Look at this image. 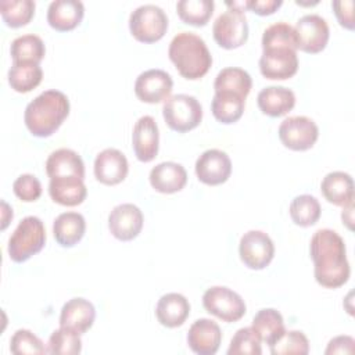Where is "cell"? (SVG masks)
I'll list each match as a JSON object with an SVG mask.
<instances>
[{"instance_id":"1","label":"cell","mask_w":355,"mask_h":355,"mask_svg":"<svg viewBox=\"0 0 355 355\" xmlns=\"http://www.w3.org/2000/svg\"><path fill=\"white\" fill-rule=\"evenodd\" d=\"M316 282L326 288L344 286L351 273L347 259V248L343 237L331 229H319L309 243Z\"/></svg>"},{"instance_id":"2","label":"cell","mask_w":355,"mask_h":355,"mask_svg":"<svg viewBox=\"0 0 355 355\" xmlns=\"http://www.w3.org/2000/svg\"><path fill=\"white\" fill-rule=\"evenodd\" d=\"M69 114V100L60 90H46L25 108L24 121L36 137L51 136Z\"/></svg>"},{"instance_id":"3","label":"cell","mask_w":355,"mask_h":355,"mask_svg":"<svg viewBox=\"0 0 355 355\" xmlns=\"http://www.w3.org/2000/svg\"><path fill=\"white\" fill-rule=\"evenodd\" d=\"M168 55L179 73L190 80L202 78L212 65V55L205 42L193 32L175 35L169 43Z\"/></svg>"},{"instance_id":"4","label":"cell","mask_w":355,"mask_h":355,"mask_svg":"<svg viewBox=\"0 0 355 355\" xmlns=\"http://www.w3.org/2000/svg\"><path fill=\"white\" fill-rule=\"evenodd\" d=\"M46 244V230L43 222L37 216H25L8 240V255L17 262H25L37 254Z\"/></svg>"},{"instance_id":"5","label":"cell","mask_w":355,"mask_h":355,"mask_svg":"<svg viewBox=\"0 0 355 355\" xmlns=\"http://www.w3.org/2000/svg\"><path fill=\"white\" fill-rule=\"evenodd\" d=\"M162 115L172 130L184 133L200 125L202 119V107L194 96L180 93L165 100Z\"/></svg>"},{"instance_id":"6","label":"cell","mask_w":355,"mask_h":355,"mask_svg":"<svg viewBox=\"0 0 355 355\" xmlns=\"http://www.w3.org/2000/svg\"><path fill=\"white\" fill-rule=\"evenodd\" d=\"M129 29L136 40L141 43H154L162 39L166 33L168 17L158 6L143 4L130 12Z\"/></svg>"},{"instance_id":"7","label":"cell","mask_w":355,"mask_h":355,"mask_svg":"<svg viewBox=\"0 0 355 355\" xmlns=\"http://www.w3.org/2000/svg\"><path fill=\"white\" fill-rule=\"evenodd\" d=\"M205 311L223 322H237L245 313V302L240 294L225 286H212L202 295Z\"/></svg>"},{"instance_id":"8","label":"cell","mask_w":355,"mask_h":355,"mask_svg":"<svg viewBox=\"0 0 355 355\" xmlns=\"http://www.w3.org/2000/svg\"><path fill=\"white\" fill-rule=\"evenodd\" d=\"M259 71L266 79L284 80L294 76L298 71L297 49L290 46L262 47Z\"/></svg>"},{"instance_id":"9","label":"cell","mask_w":355,"mask_h":355,"mask_svg":"<svg viewBox=\"0 0 355 355\" xmlns=\"http://www.w3.org/2000/svg\"><path fill=\"white\" fill-rule=\"evenodd\" d=\"M215 42L223 49H237L248 39V22L243 11L229 8L212 25Z\"/></svg>"},{"instance_id":"10","label":"cell","mask_w":355,"mask_h":355,"mask_svg":"<svg viewBox=\"0 0 355 355\" xmlns=\"http://www.w3.org/2000/svg\"><path fill=\"white\" fill-rule=\"evenodd\" d=\"M277 133L284 147L294 151H305L316 143L319 128L313 119L304 115H295L283 119Z\"/></svg>"},{"instance_id":"11","label":"cell","mask_w":355,"mask_h":355,"mask_svg":"<svg viewBox=\"0 0 355 355\" xmlns=\"http://www.w3.org/2000/svg\"><path fill=\"white\" fill-rule=\"evenodd\" d=\"M239 254L243 263L250 269L266 268L275 255L272 239L262 230H248L239 243Z\"/></svg>"},{"instance_id":"12","label":"cell","mask_w":355,"mask_h":355,"mask_svg":"<svg viewBox=\"0 0 355 355\" xmlns=\"http://www.w3.org/2000/svg\"><path fill=\"white\" fill-rule=\"evenodd\" d=\"M297 49L316 54L320 53L330 37V29L326 19L318 14H306L301 17L294 26Z\"/></svg>"},{"instance_id":"13","label":"cell","mask_w":355,"mask_h":355,"mask_svg":"<svg viewBox=\"0 0 355 355\" xmlns=\"http://www.w3.org/2000/svg\"><path fill=\"white\" fill-rule=\"evenodd\" d=\"M143 212L135 204L125 202L112 208L108 215V229L121 241H130L139 236L143 227Z\"/></svg>"},{"instance_id":"14","label":"cell","mask_w":355,"mask_h":355,"mask_svg":"<svg viewBox=\"0 0 355 355\" xmlns=\"http://www.w3.org/2000/svg\"><path fill=\"white\" fill-rule=\"evenodd\" d=\"M194 168L200 182L208 186H216L229 179L232 173V161L225 151L209 148L197 158Z\"/></svg>"},{"instance_id":"15","label":"cell","mask_w":355,"mask_h":355,"mask_svg":"<svg viewBox=\"0 0 355 355\" xmlns=\"http://www.w3.org/2000/svg\"><path fill=\"white\" fill-rule=\"evenodd\" d=\"M173 80L171 75L162 69H147L141 72L135 82V94L143 103H161L166 100L172 92Z\"/></svg>"},{"instance_id":"16","label":"cell","mask_w":355,"mask_h":355,"mask_svg":"<svg viewBox=\"0 0 355 355\" xmlns=\"http://www.w3.org/2000/svg\"><path fill=\"white\" fill-rule=\"evenodd\" d=\"M132 147L136 158L141 162L153 161L159 148V132L151 115L140 116L132 132Z\"/></svg>"},{"instance_id":"17","label":"cell","mask_w":355,"mask_h":355,"mask_svg":"<svg viewBox=\"0 0 355 355\" xmlns=\"http://www.w3.org/2000/svg\"><path fill=\"white\" fill-rule=\"evenodd\" d=\"M222 331L212 319H197L187 331V344L198 355H214L219 349Z\"/></svg>"},{"instance_id":"18","label":"cell","mask_w":355,"mask_h":355,"mask_svg":"<svg viewBox=\"0 0 355 355\" xmlns=\"http://www.w3.org/2000/svg\"><path fill=\"white\" fill-rule=\"evenodd\" d=\"M128 172V159L116 148H105L94 159V176L103 184H118L126 178Z\"/></svg>"},{"instance_id":"19","label":"cell","mask_w":355,"mask_h":355,"mask_svg":"<svg viewBox=\"0 0 355 355\" xmlns=\"http://www.w3.org/2000/svg\"><path fill=\"white\" fill-rule=\"evenodd\" d=\"M96 308L82 297H75L67 301L60 313V326L71 329L78 334L86 333L94 323Z\"/></svg>"},{"instance_id":"20","label":"cell","mask_w":355,"mask_h":355,"mask_svg":"<svg viewBox=\"0 0 355 355\" xmlns=\"http://www.w3.org/2000/svg\"><path fill=\"white\" fill-rule=\"evenodd\" d=\"M150 184L154 190L164 194H172L180 191L187 183V172L183 165L165 161L159 162L150 171Z\"/></svg>"},{"instance_id":"21","label":"cell","mask_w":355,"mask_h":355,"mask_svg":"<svg viewBox=\"0 0 355 355\" xmlns=\"http://www.w3.org/2000/svg\"><path fill=\"white\" fill-rule=\"evenodd\" d=\"M85 15L83 3L79 0H54L47 8L49 25L60 32L76 28Z\"/></svg>"},{"instance_id":"22","label":"cell","mask_w":355,"mask_h":355,"mask_svg":"<svg viewBox=\"0 0 355 355\" xmlns=\"http://www.w3.org/2000/svg\"><path fill=\"white\" fill-rule=\"evenodd\" d=\"M49 194L60 205L75 207L85 201L87 189L79 176H58L50 179Z\"/></svg>"},{"instance_id":"23","label":"cell","mask_w":355,"mask_h":355,"mask_svg":"<svg viewBox=\"0 0 355 355\" xmlns=\"http://www.w3.org/2000/svg\"><path fill=\"white\" fill-rule=\"evenodd\" d=\"M190 315V304L187 298L179 293L164 294L155 306L158 322L169 329L182 326Z\"/></svg>"},{"instance_id":"24","label":"cell","mask_w":355,"mask_h":355,"mask_svg":"<svg viewBox=\"0 0 355 355\" xmlns=\"http://www.w3.org/2000/svg\"><path fill=\"white\" fill-rule=\"evenodd\" d=\"M259 110L269 116H282L291 111L295 105V94L284 86L263 87L257 97Z\"/></svg>"},{"instance_id":"25","label":"cell","mask_w":355,"mask_h":355,"mask_svg":"<svg viewBox=\"0 0 355 355\" xmlns=\"http://www.w3.org/2000/svg\"><path fill=\"white\" fill-rule=\"evenodd\" d=\"M320 191L330 204L345 207L354 202V180L351 175L347 172H329L322 179Z\"/></svg>"},{"instance_id":"26","label":"cell","mask_w":355,"mask_h":355,"mask_svg":"<svg viewBox=\"0 0 355 355\" xmlns=\"http://www.w3.org/2000/svg\"><path fill=\"white\" fill-rule=\"evenodd\" d=\"M46 173L49 178L79 176L85 178V164L82 157L71 148H58L46 159Z\"/></svg>"},{"instance_id":"27","label":"cell","mask_w":355,"mask_h":355,"mask_svg":"<svg viewBox=\"0 0 355 355\" xmlns=\"http://www.w3.org/2000/svg\"><path fill=\"white\" fill-rule=\"evenodd\" d=\"M86 232V220L79 212H62L53 223V234L61 247H73Z\"/></svg>"},{"instance_id":"28","label":"cell","mask_w":355,"mask_h":355,"mask_svg":"<svg viewBox=\"0 0 355 355\" xmlns=\"http://www.w3.org/2000/svg\"><path fill=\"white\" fill-rule=\"evenodd\" d=\"M251 327L261 341L266 343L269 347L273 345L286 331L282 313L273 308H263L258 311L252 319Z\"/></svg>"},{"instance_id":"29","label":"cell","mask_w":355,"mask_h":355,"mask_svg":"<svg viewBox=\"0 0 355 355\" xmlns=\"http://www.w3.org/2000/svg\"><path fill=\"white\" fill-rule=\"evenodd\" d=\"M43 71L37 62L17 61L8 69V83L18 93H28L42 82Z\"/></svg>"},{"instance_id":"30","label":"cell","mask_w":355,"mask_h":355,"mask_svg":"<svg viewBox=\"0 0 355 355\" xmlns=\"http://www.w3.org/2000/svg\"><path fill=\"white\" fill-rule=\"evenodd\" d=\"M245 98L229 92H215L211 111L214 116L222 123H234L237 122L244 112Z\"/></svg>"},{"instance_id":"31","label":"cell","mask_w":355,"mask_h":355,"mask_svg":"<svg viewBox=\"0 0 355 355\" xmlns=\"http://www.w3.org/2000/svg\"><path fill=\"white\" fill-rule=\"evenodd\" d=\"M252 87V79L250 73L237 67H227L218 72L214 89L215 92H229L236 93L241 97H247Z\"/></svg>"},{"instance_id":"32","label":"cell","mask_w":355,"mask_h":355,"mask_svg":"<svg viewBox=\"0 0 355 355\" xmlns=\"http://www.w3.org/2000/svg\"><path fill=\"white\" fill-rule=\"evenodd\" d=\"M46 47L43 40L33 33L22 35L15 37L10 46V54L12 62L17 61H29V62H40L44 57Z\"/></svg>"},{"instance_id":"33","label":"cell","mask_w":355,"mask_h":355,"mask_svg":"<svg viewBox=\"0 0 355 355\" xmlns=\"http://www.w3.org/2000/svg\"><path fill=\"white\" fill-rule=\"evenodd\" d=\"M288 211L295 225L308 227L319 220L322 208L316 197L311 194H301L293 198Z\"/></svg>"},{"instance_id":"34","label":"cell","mask_w":355,"mask_h":355,"mask_svg":"<svg viewBox=\"0 0 355 355\" xmlns=\"http://www.w3.org/2000/svg\"><path fill=\"white\" fill-rule=\"evenodd\" d=\"M215 3L212 0H179L176 3V11L179 18L189 25L204 26L212 12Z\"/></svg>"},{"instance_id":"35","label":"cell","mask_w":355,"mask_h":355,"mask_svg":"<svg viewBox=\"0 0 355 355\" xmlns=\"http://www.w3.org/2000/svg\"><path fill=\"white\" fill-rule=\"evenodd\" d=\"M35 7L33 0H3L0 3V12L7 26L19 28L33 18Z\"/></svg>"},{"instance_id":"36","label":"cell","mask_w":355,"mask_h":355,"mask_svg":"<svg viewBox=\"0 0 355 355\" xmlns=\"http://www.w3.org/2000/svg\"><path fill=\"white\" fill-rule=\"evenodd\" d=\"M82 351L80 334L76 331L61 327L54 330L49 337L47 352L60 354V355H76Z\"/></svg>"},{"instance_id":"37","label":"cell","mask_w":355,"mask_h":355,"mask_svg":"<svg viewBox=\"0 0 355 355\" xmlns=\"http://www.w3.org/2000/svg\"><path fill=\"white\" fill-rule=\"evenodd\" d=\"M261 338L252 327L239 329L230 340L227 355H261Z\"/></svg>"},{"instance_id":"38","label":"cell","mask_w":355,"mask_h":355,"mask_svg":"<svg viewBox=\"0 0 355 355\" xmlns=\"http://www.w3.org/2000/svg\"><path fill=\"white\" fill-rule=\"evenodd\" d=\"M270 354L273 355H287V354H300L306 355L309 352V341L302 331L290 330L269 347Z\"/></svg>"},{"instance_id":"39","label":"cell","mask_w":355,"mask_h":355,"mask_svg":"<svg viewBox=\"0 0 355 355\" xmlns=\"http://www.w3.org/2000/svg\"><path fill=\"white\" fill-rule=\"evenodd\" d=\"M10 351L14 355H26V354H44L47 348H44L42 340L35 336L31 330L18 329L10 341Z\"/></svg>"},{"instance_id":"40","label":"cell","mask_w":355,"mask_h":355,"mask_svg":"<svg viewBox=\"0 0 355 355\" xmlns=\"http://www.w3.org/2000/svg\"><path fill=\"white\" fill-rule=\"evenodd\" d=\"M12 190H14V194L19 200H22L25 202H32V201H36L40 197L42 183L35 175L24 173V175H19L14 180Z\"/></svg>"},{"instance_id":"41","label":"cell","mask_w":355,"mask_h":355,"mask_svg":"<svg viewBox=\"0 0 355 355\" xmlns=\"http://www.w3.org/2000/svg\"><path fill=\"white\" fill-rule=\"evenodd\" d=\"M334 10L336 18L338 19L340 25L345 29L352 31L355 26L354 22V1L352 0H334L331 3Z\"/></svg>"},{"instance_id":"42","label":"cell","mask_w":355,"mask_h":355,"mask_svg":"<svg viewBox=\"0 0 355 355\" xmlns=\"http://www.w3.org/2000/svg\"><path fill=\"white\" fill-rule=\"evenodd\" d=\"M355 340L351 336H337L331 338L324 351L326 355L331 354H354Z\"/></svg>"},{"instance_id":"43","label":"cell","mask_w":355,"mask_h":355,"mask_svg":"<svg viewBox=\"0 0 355 355\" xmlns=\"http://www.w3.org/2000/svg\"><path fill=\"white\" fill-rule=\"evenodd\" d=\"M282 4V0H245V8L258 15L273 14Z\"/></svg>"},{"instance_id":"44","label":"cell","mask_w":355,"mask_h":355,"mask_svg":"<svg viewBox=\"0 0 355 355\" xmlns=\"http://www.w3.org/2000/svg\"><path fill=\"white\" fill-rule=\"evenodd\" d=\"M354 202L343 207V212H341V219L343 223L347 225L348 229H352V222H354Z\"/></svg>"},{"instance_id":"45","label":"cell","mask_w":355,"mask_h":355,"mask_svg":"<svg viewBox=\"0 0 355 355\" xmlns=\"http://www.w3.org/2000/svg\"><path fill=\"white\" fill-rule=\"evenodd\" d=\"M1 208H3V223H1V229L4 230L7 227V225L10 223V220L12 219V209L8 207V204L6 201H1Z\"/></svg>"}]
</instances>
